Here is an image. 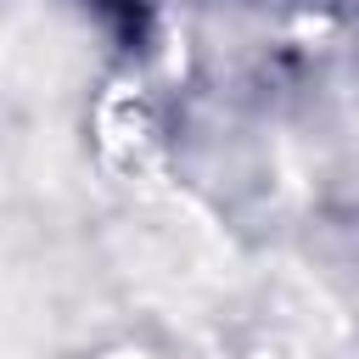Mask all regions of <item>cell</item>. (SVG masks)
<instances>
[{
	"label": "cell",
	"instance_id": "cell-1",
	"mask_svg": "<svg viewBox=\"0 0 359 359\" xmlns=\"http://www.w3.org/2000/svg\"><path fill=\"white\" fill-rule=\"evenodd\" d=\"M84 6H95L123 39H140V28H146V6H151V0H84Z\"/></svg>",
	"mask_w": 359,
	"mask_h": 359
}]
</instances>
